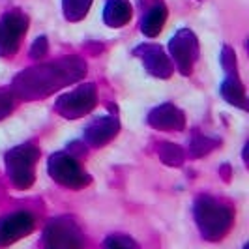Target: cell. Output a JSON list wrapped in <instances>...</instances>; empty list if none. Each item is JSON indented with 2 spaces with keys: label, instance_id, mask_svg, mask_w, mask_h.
<instances>
[{
  "label": "cell",
  "instance_id": "1",
  "mask_svg": "<svg viewBox=\"0 0 249 249\" xmlns=\"http://www.w3.org/2000/svg\"><path fill=\"white\" fill-rule=\"evenodd\" d=\"M87 73V62L79 56H64L53 62H41L17 75L12 83L13 98L25 101L43 100L56 90L70 87Z\"/></svg>",
  "mask_w": 249,
  "mask_h": 249
},
{
  "label": "cell",
  "instance_id": "2",
  "mask_svg": "<svg viewBox=\"0 0 249 249\" xmlns=\"http://www.w3.org/2000/svg\"><path fill=\"white\" fill-rule=\"evenodd\" d=\"M193 219L206 242H221L234 225V210L225 200L212 195H199L193 200Z\"/></svg>",
  "mask_w": 249,
  "mask_h": 249
},
{
  "label": "cell",
  "instance_id": "3",
  "mask_svg": "<svg viewBox=\"0 0 249 249\" xmlns=\"http://www.w3.org/2000/svg\"><path fill=\"white\" fill-rule=\"evenodd\" d=\"M41 152L32 142H23L10 148L4 154L6 175L12 186L19 191H26L36 182V163L39 161Z\"/></svg>",
  "mask_w": 249,
  "mask_h": 249
},
{
  "label": "cell",
  "instance_id": "4",
  "mask_svg": "<svg viewBox=\"0 0 249 249\" xmlns=\"http://www.w3.org/2000/svg\"><path fill=\"white\" fill-rule=\"evenodd\" d=\"M41 249H87V236L71 215H56L43 227Z\"/></svg>",
  "mask_w": 249,
  "mask_h": 249
},
{
  "label": "cell",
  "instance_id": "5",
  "mask_svg": "<svg viewBox=\"0 0 249 249\" xmlns=\"http://www.w3.org/2000/svg\"><path fill=\"white\" fill-rule=\"evenodd\" d=\"M47 175L58 186L68 187V189H83V187L90 186V182H92V176L81 167L73 152H64V150L49 156Z\"/></svg>",
  "mask_w": 249,
  "mask_h": 249
},
{
  "label": "cell",
  "instance_id": "6",
  "mask_svg": "<svg viewBox=\"0 0 249 249\" xmlns=\"http://www.w3.org/2000/svg\"><path fill=\"white\" fill-rule=\"evenodd\" d=\"M98 105V88L94 83L79 85L70 92H64L54 101V112L66 120H79L87 116Z\"/></svg>",
  "mask_w": 249,
  "mask_h": 249
},
{
  "label": "cell",
  "instance_id": "7",
  "mask_svg": "<svg viewBox=\"0 0 249 249\" xmlns=\"http://www.w3.org/2000/svg\"><path fill=\"white\" fill-rule=\"evenodd\" d=\"M219 62L225 71V79L219 87V94L227 103H231L232 107H238L242 111H248V94L246 87L238 75L236 66V54L229 45H223L221 54H219Z\"/></svg>",
  "mask_w": 249,
  "mask_h": 249
},
{
  "label": "cell",
  "instance_id": "8",
  "mask_svg": "<svg viewBox=\"0 0 249 249\" xmlns=\"http://www.w3.org/2000/svg\"><path fill=\"white\" fill-rule=\"evenodd\" d=\"M169 58L184 77H189L199 60V39L189 28H180L169 39Z\"/></svg>",
  "mask_w": 249,
  "mask_h": 249
},
{
  "label": "cell",
  "instance_id": "9",
  "mask_svg": "<svg viewBox=\"0 0 249 249\" xmlns=\"http://www.w3.org/2000/svg\"><path fill=\"white\" fill-rule=\"evenodd\" d=\"M28 28V17L21 10H10L0 17V56H13Z\"/></svg>",
  "mask_w": 249,
  "mask_h": 249
},
{
  "label": "cell",
  "instance_id": "10",
  "mask_svg": "<svg viewBox=\"0 0 249 249\" xmlns=\"http://www.w3.org/2000/svg\"><path fill=\"white\" fill-rule=\"evenodd\" d=\"M36 229V217L26 210L10 212L0 217V248L17 244L21 238L32 234Z\"/></svg>",
  "mask_w": 249,
  "mask_h": 249
},
{
  "label": "cell",
  "instance_id": "11",
  "mask_svg": "<svg viewBox=\"0 0 249 249\" xmlns=\"http://www.w3.org/2000/svg\"><path fill=\"white\" fill-rule=\"evenodd\" d=\"M133 56H137L144 70L156 79H169L175 73V66L169 54L156 43H141L133 49Z\"/></svg>",
  "mask_w": 249,
  "mask_h": 249
},
{
  "label": "cell",
  "instance_id": "12",
  "mask_svg": "<svg viewBox=\"0 0 249 249\" xmlns=\"http://www.w3.org/2000/svg\"><path fill=\"white\" fill-rule=\"evenodd\" d=\"M120 131V120L116 114H101L92 118L85 129H83V139L90 148H103L109 144L112 139Z\"/></svg>",
  "mask_w": 249,
  "mask_h": 249
},
{
  "label": "cell",
  "instance_id": "13",
  "mask_svg": "<svg viewBox=\"0 0 249 249\" xmlns=\"http://www.w3.org/2000/svg\"><path fill=\"white\" fill-rule=\"evenodd\" d=\"M146 124L158 131H182L186 127V114L175 103H161L148 111Z\"/></svg>",
  "mask_w": 249,
  "mask_h": 249
},
{
  "label": "cell",
  "instance_id": "14",
  "mask_svg": "<svg viewBox=\"0 0 249 249\" xmlns=\"http://www.w3.org/2000/svg\"><path fill=\"white\" fill-rule=\"evenodd\" d=\"M133 17L129 0H107L103 8V23L111 28H122Z\"/></svg>",
  "mask_w": 249,
  "mask_h": 249
},
{
  "label": "cell",
  "instance_id": "15",
  "mask_svg": "<svg viewBox=\"0 0 249 249\" xmlns=\"http://www.w3.org/2000/svg\"><path fill=\"white\" fill-rule=\"evenodd\" d=\"M167 6L163 2L152 4L146 12L142 13L141 19V32L146 37H156L163 30V26L167 23Z\"/></svg>",
  "mask_w": 249,
  "mask_h": 249
},
{
  "label": "cell",
  "instance_id": "16",
  "mask_svg": "<svg viewBox=\"0 0 249 249\" xmlns=\"http://www.w3.org/2000/svg\"><path fill=\"white\" fill-rule=\"evenodd\" d=\"M215 146H219V139H213L210 135H200V133H195L189 139V146H187V156L191 160H197V158H202L206 154H210Z\"/></svg>",
  "mask_w": 249,
  "mask_h": 249
},
{
  "label": "cell",
  "instance_id": "17",
  "mask_svg": "<svg viewBox=\"0 0 249 249\" xmlns=\"http://www.w3.org/2000/svg\"><path fill=\"white\" fill-rule=\"evenodd\" d=\"M94 0H62V13L66 21L79 23L88 15Z\"/></svg>",
  "mask_w": 249,
  "mask_h": 249
},
{
  "label": "cell",
  "instance_id": "18",
  "mask_svg": "<svg viewBox=\"0 0 249 249\" xmlns=\"http://www.w3.org/2000/svg\"><path fill=\"white\" fill-rule=\"evenodd\" d=\"M158 156L169 167H182L184 161H186V152H184V148L180 144H175V142H160Z\"/></svg>",
  "mask_w": 249,
  "mask_h": 249
},
{
  "label": "cell",
  "instance_id": "19",
  "mask_svg": "<svg viewBox=\"0 0 249 249\" xmlns=\"http://www.w3.org/2000/svg\"><path fill=\"white\" fill-rule=\"evenodd\" d=\"M103 249H139L137 242L127 234H109L103 242Z\"/></svg>",
  "mask_w": 249,
  "mask_h": 249
},
{
  "label": "cell",
  "instance_id": "20",
  "mask_svg": "<svg viewBox=\"0 0 249 249\" xmlns=\"http://www.w3.org/2000/svg\"><path fill=\"white\" fill-rule=\"evenodd\" d=\"M13 107H15V98H13L12 90H0V120L10 116Z\"/></svg>",
  "mask_w": 249,
  "mask_h": 249
},
{
  "label": "cell",
  "instance_id": "21",
  "mask_svg": "<svg viewBox=\"0 0 249 249\" xmlns=\"http://www.w3.org/2000/svg\"><path fill=\"white\" fill-rule=\"evenodd\" d=\"M45 53H47V39L41 36L34 41V45H32V49H30V58L41 60V58L45 56Z\"/></svg>",
  "mask_w": 249,
  "mask_h": 249
},
{
  "label": "cell",
  "instance_id": "22",
  "mask_svg": "<svg viewBox=\"0 0 249 249\" xmlns=\"http://www.w3.org/2000/svg\"><path fill=\"white\" fill-rule=\"evenodd\" d=\"M242 249H248V246H244V248H242Z\"/></svg>",
  "mask_w": 249,
  "mask_h": 249
},
{
  "label": "cell",
  "instance_id": "23",
  "mask_svg": "<svg viewBox=\"0 0 249 249\" xmlns=\"http://www.w3.org/2000/svg\"><path fill=\"white\" fill-rule=\"evenodd\" d=\"M0 2H6V0H0Z\"/></svg>",
  "mask_w": 249,
  "mask_h": 249
}]
</instances>
